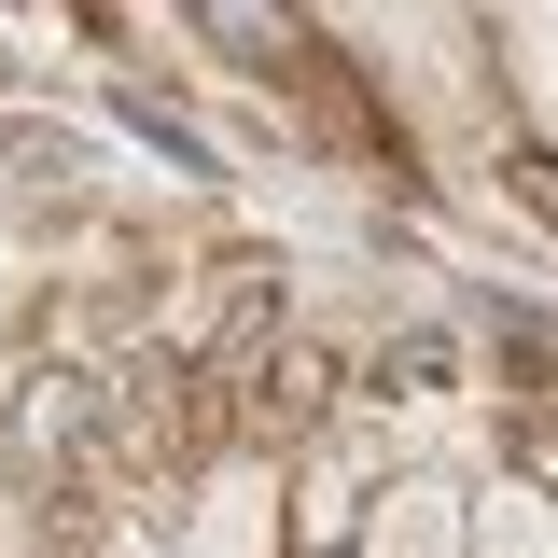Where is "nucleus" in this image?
Segmentation results:
<instances>
[{
    "label": "nucleus",
    "instance_id": "f257e3e1",
    "mask_svg": "<svg viewBox=\"0 0 558 558\" xmlns=\"http://www.w3.org/2000/svg\"><path fill=\"white\" fill-rule=\"evenodd\" d=\"M461 517H475V475L391 461V488L363 502V545H349V558H461Z\"/></svg>",
    "mask_w": 558,
    "mask_h": 558
},
{
    "label": "nucleus",
    "instance_id": "f03ea898",
    "mask_svg": "<svg viewBox=\"0 0 558 558\" xmlns=\"http://www.w3.org/2000/svg\"><path fill=\"white\" fill-rule=\"evenodd\" d=\"M461 558H558V488H531V475H475Z\"/></svg>",
    "mask_w": 558,
    "mask_h": 558
},
{
    "label": "nucleus",
    "instance_id": "7ed1b4c3",
    "mask_svg": "<svg viewBox=\"0 0 558 558\" xmlns=\"http://www.w3.org/2000/svg\"><path fill=\"white\" fill-rule=\"evenodd\" d=\"M475 168H502V196H517V209H531V223H545V238H558V140H531V126H502V140H488V154H475Z\"/></svg>",
    "mask_w": 558,
    "mask_h": 558
}]
</instances>
